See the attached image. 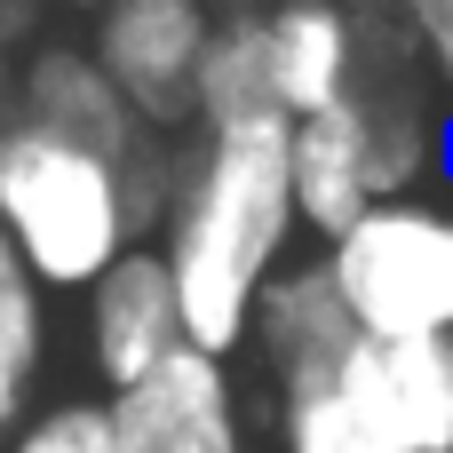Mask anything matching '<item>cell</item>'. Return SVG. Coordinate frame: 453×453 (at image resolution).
Segmentation results:
<instances>
[{
	"label": "cell",
	"mask_w": 453,
	"mask_h": 453,
	"mask_svg": "<svg viewBox=\"0 0 453 453\" xmlns=\"http://www.w3.org/2000/svg\"><path fill=\"white\" fill-rule=\"evenodd\" d=\"M263 64H271L279 119H311L358 88L366 32L342 0H279V8H263Z\"/></svg>",
	"instance_id": "cell-9"
},
{
	"label": "cell",
	"mask_w": 453,
	"mask_h": 453,
	"mask_svg": "<svg viewBox=\"0 0 453 453\" xmlns=\"http://www.w3.org/2000/svg\"><path fill=\"white\" fill-rule=\"evenodd\" d=\"M0 239L48 295H88L135 239L119 159L64 143L32 119H0Z\"/></svg>",
	"instance_id": "cell-2"
},
{
	"label": "cell",
	"mask_w": 453,
	"mask_h": 453,
	"mask_svg": "<svg viewBox=\"0 0 453 453\" xmlns=\"http://www.w3.org/2000/svg\"><path fill=\"white\" fill-rule=\"evenodd\" d=\"M279 446L287 453H398V438L342 382V350L279 374Z\"/></svg>",
	"instance_id": "cell-12"
},
{
	"label": "cell",
	"mask_w": 453,
	"mask_h": 453,
	"mask_svg": "<svg viewBox=\"0 0 453 453\" xmlns=\"http://www.w3.org/2000/svg\"><path fill=\"white\" fill-rule=\"evenodd\" d=\"M239 119H279L271 104V64H263V16L239 8L215 24L207 64H199V127H239Z\"/></svg>",
	"instance_id": "cell-14"
},
{
	"label": "cell",
	"mask_w": 453,
	"mask_h": 453,
	"mask_svg": "<svg viewBox=\"0 0 453 453\" xmlns=\"http://www.w3.org/2000/svg\"><path fill=\"white\" fill-rule=\"evenodd\" d=\"M319 255L358 334L374 342H446L453 334V207L382 199Z\"/></svg>",
	"instance_id": "cell-3"
},
{
	"label": "cell",
	"mask_w": 453,
	"mask_h": 453,
	"mask_svg": "<svg viewBox=\"0 0 453 453\" xmlns=\"http://www.w3.org/2000/svg\"><path fill=\"white\" fill-rule=\"evenodd\" d=\"M183 350V311H175V279L159 263V247H127L96 287H88V366L111 390H135L143 374H159Z\"/></svg>",
	"instance_id": "cell-6"
},
{
	"label": "cell",
	"mask_w": 453,
	"mask_h": 453,
	"mask_svg": "<svg viewBox=\"0 0 453 453\" xmlns=\"http://www.w3.org/2000/svg\"><path fill=\"white\" fill-rule=\"evenodd\" d=\"M350 334H358V326H350V311H342V295H334V279H326V255H295V263L255 295V350H263L271 374L311 366V358L342 350Z\"/></svg>",
	"instance_id": "cell-11"
},
{
	"label": "cell",
	"mask_w": 453,
	"mask_h": 453,
	"mask_svg": "<svg viewBox=\"0 0 453 453\" xmlns=\"http://www.w3.org/2000/svg\"><path fill=\"white\" fill-rule=\"evenodd\" d=\"M0 453H119L111 398H48L16 422V438Z\"/></svg>",
	"instance_id": "cell-15"
},
{
	"label": "cell",
	"mask_w": 453,
	"mask_h": 453,
	"mask_svg": "<svg viewBox=\"0 0 453 453\" xmlns=\"http://www.w3.org/2000/svg\"><path fill=\"white\" fill-rule=\"evenodd\" d=\"M398 32L422 56V72L453 96V0H398Z\"/></svg>",
	"instance_id": "cell-16"
},
{
	"label": "cell",
	"mask_w": 453,
	"mask_h": 453,
	"mask_svg": "<svg viewBox=\"0 0 453 453\" xmlns=\"http://www.w3.org/2000/svg\"><path fill=\"white\" fill-rule=\"evenodd\" d=\"M64 8H104V0H64Z\"/></svg>",
	"instance_id": "cell-17"
},
{
	"label": "cell",
	"mask_w": 453,
	"mask_h": 453,
	"mask_svg": "<svg viewBox=\"0 0 453 453\" xmlns=\"http://www.w3.org/2000/svg\"><path fill=\"white\" fill-rule=\"evenodd\" d=\"M287 127L295 119H239L175 143V191L151 247L175 279L183 342L223 366L255 342V295L295 263L303 223H295Z\"/></svg>",
	"instance_id": "cell-1"
},
{
	"label": "cell",
	"mask_w": 453,
	"mask_h": 453,
	"mask_svg": "<svg viewBox=\"0 0 453 453\" xmlns=\"http://www.w3.org/2000/svg\"><path fill=\"white\" fill-rule=\"evenodd\" d=\"M287 167H295V223L326 247L342 239L366 207H382L374 191V119H366V88H350L342 104L311 111L287 127Z\"/></svg>",
	"instance_id": "cell-7"
},
{
	"label": "cell",
	"mask_w": 453,
	"mask_h": 453,
	"mask_svg": "<svg viewBox=\"0 0 453 453\" xmlns=\"http://www.w3.org/2000/svg\"><path fill=\"white\" fill-rule=\"evenodd\" d=\"M16 119H32V127H48L64 143H88V151H104L119 167L151 143V127L104 80V64L88 48H72V40H40L24 56V72H16Z\"/></svg>",
	"instance_id": "cell-8"
},
{
	"label": "cell",
	"mask_w": 453,
	"mask_h": 453,
	"mask_svg": "<svg viewBox=\"0 0 453 453\" xmlns=\"http://www.w3.org/2000/svg\"><path fill=\"white\" fill-rule=\"evenodd\" d=\"M215 16L207 0H104L88 56L104 64V80L127 96V111L151 135H183L199 127V64H207Z\"/></svg>",
	"instance_id": "cell-4"
},
{
	"label": "cell",
	"mask_w": 453,
	"mask_h": 453,
	"mask_svg": "<svg viewBox=\"0 0 453 453\" xmlns=\"http://www.w3.org/2000/svg\"><path fill=\"white\" fill-rule=\"evenodd\" d=\"M48 287L16 263V247L0 239V446L16 438V422L32 414L40 398V374H48V342H56V319H48Z\"/></svg>",
	"instance_id": "cell-13"
},
{
	"label": "cell",
	"mask_w": 453,
	"mask_h": 453,
	"mask_svg": "<svg viewBox=\"0 0 453 453\" xmlns=\"http://www.w3.org/2000/svg\"><path fill=\"white\" fill-rule=\"evenodd\" d=\"M342 382L398 438V453H453V350L446 342H342Z\"/></svg>",
	"instance_id": "cell-10"
},
{
	"label": "cell",
	"mask_w": 453,
	"mask_h": 453,
	"mask_svg": "<svg viewBox=\"0 0 453 453\" xmlns=\"http://www.w3.org/2000/svg\"><path fill=\"white\" fill-rule=\"evenodd\" d=\"M446 350H453V334H446Z\"/></svg>",
	"instance_id": "cell-18"
},
{
	"label": "cell",
	"mask_w": 453,
	"mask_h": 453,
	"mask_svg": "<svg viewBox=\"0 0 453 453\" xmlns=\"http://www.w3.org/2000/svg\"><path fill=\"white\" fill-rule=\"evenodd\" d=\"M111 430H119V453H247L231 366L191 342L135 390H111Z\"/></svg>",
	"instance_id": "cell-5"
}]
</instances>
